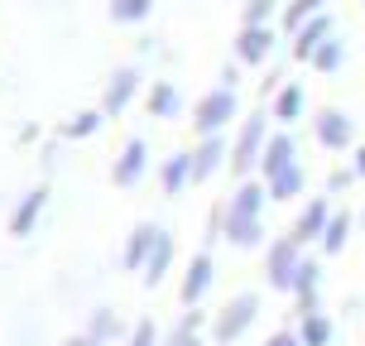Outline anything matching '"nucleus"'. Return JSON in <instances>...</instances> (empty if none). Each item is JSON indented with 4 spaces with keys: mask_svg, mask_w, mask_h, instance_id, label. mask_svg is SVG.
Wrapping results in <instances>:
<instances>
[{
    "mask_svg": "<svg viewBox=\"0 0 365 346\" xmlns=\"http://www.w3.org/2000/svg\"><path fill=\"white\" fill-rule=\"evenodd\" d=\"M101 121H106V111H101V106L77 111V116H68V121L58 126V140H91V135L101 130Z\"/></svg>",
    "mask_w": 365,
    "mask_h": 346,
    "instance_id": "obj_21",
    "label": "nucleus"
},
{
    "mask_svg": "<svg viewBox=\"0 0 365 346\" xmlns=\"http://www.w3.org/2000/svg\"><path fill=\"white\" fill-rule=\"evenodd\" d=\"M317 289H322V265H317V260H303V265H298V279H293V308H298V322L312 317V312H322Z\"/></svg>",
    "mask_w": 365,
    "mask_h": 346,
    "instance_id": "obj_12",
    "label": "nucleus"
},
{
    "mask_svg": "<svg viewBox=\"0 0 365 346\" xmlns=\"http://www.w3.org/2000/svg\"><path fill=\"white\" fill-rule=\"evenodd\" d=\"M331 207L327 198H312V202H303L298 207V217H293V226H289V236L298 240V245H317L322 240V231H327V221H331Z\"/></svg>",
    "mask_w": 365,
    "mask_h": 346,
    "instance_id": "obj_8",
    "label": "nucleus"
},
{
    "mask_svg": "<svg viewBox=\"0 0 365 346\" xmlns=\"http://www.w3.org/2000/svg\"><path fill=\"white\" fill-rule=\"evenodd\" d=\"M331 34H336V19H331L327 10H322V15H312L308 24L293 34V58H298V63H312V54H317Z\"/></svg>",
    "mask_w": 365,
    "mask_h": 346,
    "instance_id": "obj_15",
    "label": "nucleus"
},
{
    "mask_svg": "<svg viewBox=\"0 0 365 346\" xmlns=\"http://www.w3.org/2000/svg\"><path fill=\"white\" fill-rule=\"evenodd\" d=\"M120 332H125V327H120V317H115V308H96V312H91V322H87V337H91L96 346L115 342Z\"/></svg>",
    "mask_w": 365,
    "mask_h": 346,
    "instance_id": "obj_27",
    "label": "nucleus"
},
{
    "mask_svg": "<svg viewBox=\"0 0 365 346\" xmlns=\"http://www.w3.org/2000/svg\"><path fill=\"white\" fill-rule=\"evenodd\" d=\"M154 0H110V19L115 24H145Z\"/></svg>",
    "mask_w": 365,
    "mask_h": 346,
    "instance_id": "obj_30",
    "label": "nucleus"
},
{
    "mask_svg": "<svg viewBox=\"0 0 365 346\" xmlns=\"http://www.w3.org/2000/svg\"><path fill=\"white\" fill-rule=\"evenodd\" d=\"M264 346H303V337H298V327H284V332H274Z\"/></svg>",
    "mask_w": 365,
    "mask_h": 346,
    "instance_id": "obj_34",
    "label": "nucleus"
},
{
    "mask_svg": "<svg viewBox=\"0 0 365 346\" xmlns=\"http://www.w3.org/2000/svg\"><path fill=\"white\" fill-rule=\"evenodd\" d=\"M255 317H259V298L255 293H236L226 308L217 312V322H212V337H217L221 346H236L245 332L255 327Z\"/></svg>",
    "mask_w": 365,
    "mask_h": 346,
    "instance_id": "obj_3",
    "label": "nucleus"
},
{
    "mask_svg": "<svg viewBox=\"0 0 365 346\" xmlns=\"http://www.w3.org/2000/svg\"><path fill=\"white\" fill-rule=\"evenodd\" d=\"M221 164H231V145L221 135H202L197 149H192V173H197V183H207Z\"/></svg>",
    "mask_w": 365,
    "mask_h": 346,
    "instance_id": "obj_18",
    "label": "nucleus"
},
{
    "mask_svg": "<svg viewBox=\"0 0 365 346\" xmlns=\"http://www.w3.org/2000/svg\"><path fill=\"white\" fill-rule=\"evenodd\" d=\"M212 284H217V260H212V250H197V255L187 260V270H182V308H197L202 298L212 293Z\"/></svg>",
    "mask_w": 365,
    "mask_h": 346,
    "instance_id": "obj_6",
    "label": "nucleus"
},
{
    "mask_svg": "<svg viewBox=\"0 0 365 346\" xmlns=\"http://www.w3.org/2000/svg\"><path fill=\"white\" fill-rule=\"evenodd\" d=\"M63 346H96V342H91L87 332H77V337H68V342H63Z\"/></svg>",
    "mask_w": 365,
    "mask_h": 346,
    "instance_id": "obj_36",
    "label": "nucleus"
},
{
    "mask_svg": "<svg viewBox=\"0 0 365 346\" xmlns=\"http://www.w3.org/2000/svg\"><path fill=\"white\" fill-rule=\"evenodd\" d=\"M269 54H274V29H269V24H240V34H236V63L259 68Z\"/></svg>",
    "mask_w": 365,
    "mask_h": 346,
    "instance_id": "obj_13",
    "label": "nucleus"
},
{
    "mask_svg": "<svg viewBox=\"0 0 365 346\" xmlns=\"http://www.w3.org/2000/svg\"><path fill=\"white\" fill-rule=\"evenodd\" d=\"M298 164V145H293V130H274L264 154H259V178H274V173H284V168Z\"/></svg>",
    "mask_w": 365,
    "mask_h": 346,
    "instance_id": "obj_16",
    "label": "nucleus"
},
{
    "mask_svg": "<svg viewBox=\"0 0 365 346\" xmlns=\"http://www.w3.org/2000/svg\"><path fill=\"white\" fill-rule=\"evenodd\" d=\"M312 135H317V145L331 149V154H341V149L356 145V126H351V116L341 106L322 111V116H317V126H312Z\"/></svg>",
    "mask_w": 365,
    "mask_h": 346,
    "instance_id": "obj_9",
    "label": "nucleus"
},
{
    "mask_svg": "<svg viewBox=\"0 0 365 346\" xmlns=\"http://www.w3.org/2000/svg\"><path fill=\"white\" fill-rule=\"evenodd\" d=\"M264 202H269V183L264 178H240V188L226 202V231L231 226H250V221H264ZM226 240V236H221Z\"/></svg>",
    "mask_w": 365,
    "mask_h": 346,
    "instance_id": "obj_4",
    "label": "nucleus"
},
{
    "mask_svg": "<svg viewBox=\"0 0 365 346\" xmlns=\"http://www.w3.org/2000/svg\"><path fill=\"white\" fill-rule=\"evenodd\" d=\"M187 183H197V173H192V149L187 154H168L164 168H159V193L164 198H178V193H187Z\"/></svg>",
    "mask_w": 365,
    "mask_h": 346,
    "instance_id": "obj_19",
    "label": "nucleus"
},
{
    "mask_svg": "<svg viewBox=\"0 0 365 346\" xmlns=\"http://www.w3.org/2000/svg\"><path fill=\"white\" fill-rule=\"evenodd\" d=\"M135 91H140V68H115V73L106 77V91H101V111L110 116H120V111L135 101Z\"/></svg>",
    "mask_w": 365,
    "mask_h": 346,
    "instance_id": "obj_14",
    "label": "nucleus"
},
{
    "mask_svg": "<svg viewBox=\"0 0 365 346\" xmlns=\"http://www.w3.org/2000/svg\"><path fill=\"white\" fill-rule=\"evenodd\" d=\"M361 226H365V212H361Z\"/></svg>",
    "mask_w": 365,
    "mask_h": 346,
    "instance_id": "obj_37",
    "label": "nucleus"
},
{
    "mask_svg": "<svg viewBox=\"0 0 365 346\" xmlns=\"http://www.w3.org/2000/svg\"><path fill=\"white\" fill-rule=\"evenodd\" d=\"M269 183V202H293V198H303V164H293V168H284V173H274V178H264Z\"/></svg>",
    "mask_w": 365,
    "mask_h": 346,
    "instance_id": "obj_23",
    "label": "nucleus"
},
{
    "mask_svg": "<svg viewBox=\"0 0 365 346\" xmlns=\"http://www.w3.org/2000/svg\"><path fill=\"white\" fill-rule=\"evenodd\" d=\"M149 168V140H125V149L115 154V164H110V183L115 188H140V178H145Z\"/></svg>",
    "mask_w": 365,
    "mask_h": 346,
    "instance_id": "obj_10",
    "label": "nucleus"
},
{
    "mask_svg": "<svg viewBox=\"0 0 365 346\" xmlns=\"http://www.w3.org/2000/svg\"><path fill=\"white\" fill-rule=\"evenodd\" d=\"M269 15H274V0H245L240 24H269Z\"/></svg>",
    "mask_w": 365,
    "mask_h": 346,
    "instance_id": "obj_32",
    "label": "nucleus"
},
{
    "mask_svg": "<svg viewBox=\"0 0 365 346\" xmlns=\"http://www.w3.org/2000/svg\"><path fill=\"white\" fill-rule=\"evenodd\" d=\"M341 63H346V44H341V39L331 34L327 44H322V49L312 54V63H308V68H317V73H336Z\"/></svg>",
    "mask_w": 365,
    "mask_h": 346,
    "instance_id": "obj_29",
    "label": "nucleus"
},
{
    "mask_svg": "<svg viewBox=\"0 0 365 346\" xmlns=\"http://www.w3.org/2000/svg\"><path fill=\"white\" fill-rule=\"evenodd\" d=\"M43 207H48V183H34V188H29V193L15 202V212H10V226H5V231H10L15 240L34 236V231H38V217H43Z\"/></svg>",
    "mask_w": 365,
    "mask_h": 346,
    "instance_id": "obj_7",
    "label": "nucleus"
},
{
    "mask_svg": "<svg viewBox=\"0 0 365 346\" xmlns=\"http://www.w3.org/2000/svg\"><path fill=\"white\" fill-rule=\"evenodd\" d=\"M346 240H351V217L346 212H331V221H327V231H322V255H341L346 250Z\"/></svg>",
    "mask_w": 365,
    "mask_h": 346,
    "instance_id": "obj_26",
    "label": "nucleus"
},
{
    "mask_svg": "<svg viewBox=\"0 0 365 346\" xmlns=\"http://www.w3.org/2000/svg\"><path fill=\"white\" fill-rule=\"evenodd\" d=\"M356 183V168H341V173H327V193H346Z\"/></svg>",
    "mask_w": 365,
    "mask_h": 346,
    "instance_id": "obj_33",
    "label": "nucleus"
},
{
    "mask_svg": "<svg viewBox=\"0 0 365 346\" xmlns=\"http://www.w3.org/2000/svg\"><path fill=\"white\" fill-rule=\"evenodd\" d=\"M269 111H255V116H245V126H240V135L231 140V173L236 178H250V173H259V154H264V145H269Z\"/></svg>",
    "mask_w": 365,
    "mask_h": 346,
    "instance_id": "obj_1",
    "label": "nucleus"
},
{
    "mask_svg": "<svg viewBox=\"0 0 365 346\" xmlns=\"http://www.w3.org/2000/svg\"><path fill=\"white\" fill-rule=\"evenodd\" d=\"M236 106H240L236 87H221V82H217V87L192 106V130H197V140H202V135H221V130L236 121Z\"/></svg>",
    "mask_w": 365,
    "mask_h": 346,
    "instance_id": "obj_2",
    "label": "nucleus"
},
{
    "mask_svg": "<svg viewBox=\"0 0 365 346\" xmlns=\"http://www.w3.org/2000/svg\"><path fill=\"white\" fill-rule=\"evenodd\" d=\"M351 168H356V178H365V145L351 154Z\"/></svg>",
    "mask_w": 365,
    "mask_h": 346,
    "instance_id": "obj_35",
    "label": "nucleus"
},
{
    "mask_svg": "<svg viewBox=\"0 0 365 346\" xmlns=\"http://www.w3.org/2000/svg\"><path fill=\"white\" fill-rule=\"evenodd\" d=\"M168 270H173V236L164 231V240L154 245V255H149L145 274H140V279H145V289H159V284L168 279Z\"/></svg>",
    "mask_w": 365,
    "mask_h": 346,
    "instance_id": "obj_22",
    "label": "nucleus"
},
{
    "mask_svg": "<svg viewBox=\"0 0 365 346\" xmlns=\"http://www.w3.org/2000/svg\"><path fill=\"white\" fill-rule=\"evenodd\" d=\"M164 240V226H154V221H140L135 231L125 236V250H120V265H125L130 274H145L149 255H154V245Z\"/></svg>",
    "mask_w": 365,
    "mask_h": 346,
    "instance_id": "obj_11",
    "label": "nucleus"
},
{
    "mask_svg": "<svg viewBox=\"0 0 365 346\" xmlns=\"http://www.w3.org/2000/svg\"><path fill=\"white\" fill-rule=\"evenodd\" d=\"M164 346H202V308H182V317L173 322Z\"/></svg>",
    "mask_w": 365,
    "mask_h": 346,
    "instance_id": "obj_24",
    "label": "nucleus"
},
{
    "mask_svg": "<svg viewBox=\"0 0 365 346\" xmlns=\"http://www.w3.org/2000/svg\"><path fill=\"white\" fill-rule=\"evenodd\" d=\"M298 337H303V346H331L336 322H331L327 312H312V317H303V322H298Z\"/></svg>",
    "mask_w": 365,
    "mask_h": 346,
    "instance_id": "obj_25",
    "label": "nucleus"
},
{
    "mask_svg": "<svg viewBox=\"0 0 365 346\" xmlns=\"http://www.w3.org/2000/svg\"><path fill=\"white\" fill-rule=\"evenodd\" d=\"M303 111H308V91H303V82H284V87L274 91L269 116H274V121H279L284 130L298 126V121H303Z\"/></svg>",
    "mask_w": 365,
    "mask_h": 346,
    "instance_id": "obj_17",
    "label": "nucleus"
},
{
    "mask_svg": "<svg viewBox=\"0 0 365 346\" xmlns=\"http://www.w3.org/2000/svg\"><path fill=\"white\" fill-rule=\"evenodd\" d=\"M303 245L293 236H279L269 245V255H264V270H269V289L279 293H293V279H298V265H303Z\"/></svg>",
    "mask_w": 365,
    "mask_h": 346,
    "instance_id": "obj_5",
    "label": "nucleus"
},
{
    "mask_svg": "<svg viewBox=\"0 0 365 346\" xmlns=\"http://www.w3.org/2000/svg\"><path fill=\"white\" fill-rule=\"evenodd\" d=\"M322 10H327V0H289V5H284V29L298 34V29H303L312 15H322Z\"/></svg>",
    "mask_w": 365,
    "mask_h": 346,
    "instance_id": "obj_28",
    "label": "nucleus"
},
{
    "mask_svg": "<svg viewBox=\"0 0 365 346\" xmlns=\"http://www.w3.org/2000/svg\"><path fill=\"white\" fill-rule=\"evenodd\" d=\"M145 106H149V116H154V121H178V111H182V91L173 87L168 77H159V82L149 87Z\"/></svg>",
    "mask_w": 365,
    "mask_h": 346,
    "instance_id": "obj_20",
    "label": "nucleus"
},
{
    "mask_svg": "<svg viewBox=\"0 0 365 346\" xmlns=\"http://www.w3.org/2000/svg\"><path fill=\"white\" fill-rule=\"evenodd\" d=\"M125 346H159V322H154V317H140V322L130 327Z\"/></svg>",
    "mask_w": 365,
    "mask_h": 346,
    "instance_id": "obj_31",
    "label": "nucleus"
}]
</instances>
